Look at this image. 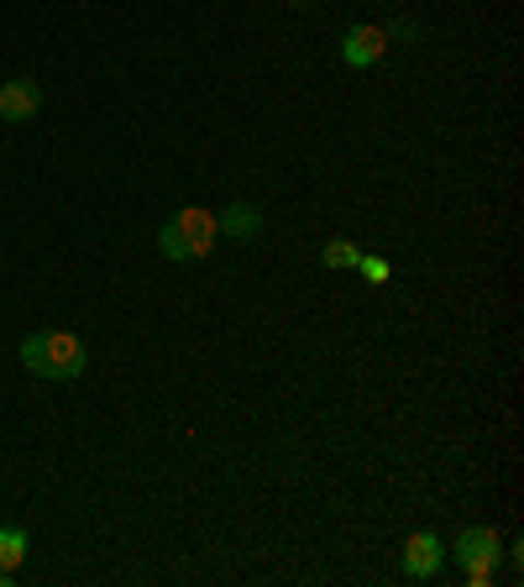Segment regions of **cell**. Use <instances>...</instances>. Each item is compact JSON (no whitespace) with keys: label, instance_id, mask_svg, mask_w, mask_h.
Here are the masks:
<instances>
[{"label":"cell","instance_id":"cell-6","mask_svg":"<svg viewBox=\"0 0 524 587\" xmlns=\"http://www.w3.org/2000/svg\"><path fill=\"white\" fill-rule=\"evenodd\" d=\"M43 111V84L37 79H5L0 84V121H32Z\"/></svg>","mask_w":524,"mask_h":587},{"label":"cell","instance_id":"cell-9","mask_svg":"<svg viewBox=\"0 0 524 587\" xmlns=\"http://www.w3.org/2000/svg\"><path fill=\"white\" fill-rule=\"evenodd\" d=\"M357 258H362V247H357V241H346V236L326 241V252H320V262H326V268H357Z\"/></svg>","mask_w":524,"mask_h":587},{"label":"cell","instance_id":"cell-8","mask_svg":"<svg viewBox=\"0 0 524 587\" xmlns=\"http://www.w3.org/2000/svg\"><path fill=\"white\" fill-rule=\"evenodd\" d=\"M26 551H32V535L22 524H0V577H11L26 562Z\"/></svg>","mask_w":524,"mask_h":587},{"label":"cell","instance_id":"cell-5","mask_svg":"<svg viewBox=\"0 0 524 587\" xmlns=\"http://www.w3.org/2000/svg\"><path fill=\"white\" fill-rule=\"evenodd\" d=\"M383 53H388L383 26L357 22V26H346V32H341V64H346V69H373Z\"/></svg>","mask_w":524,"mask_h":587},{"label":"cell","instance_id":"cell-7","mask_svg":"<svg viewBox=\"0 0 524 587\" xmlns=\"http://www.w3.org/2000/svg\"><path fill=\"white\" fill-rule=\"evenodd\" d=\"M215 232L231 236V241H252V236L262 232V211L247 205V200H237V205H226V211L215 215Z\"/></svg>","mask_w":524,"mask_h":587},{"label":"cell","instance_id":"cell-4","mask_svg":"<svg viewBox=\"0 0 524 587\" xmlns=\"http://www.w3.org/2000/svg\"><path fill=\"white\" fill-rule=\"evenodd\" d=\"M399 566H405V577H414V583H435V577L446 572V541H441L435 530H414L405 541Z\"/></svg>","mask_w":524,"mask_h":587},{"label":"cell","instance_id":"cell-10","mask_svg":"<svg viewBox=\"0 0 524 587\" xmlns=\"http://www.w3.org/2000/svg\"><path fill=\"white\" fill-rule=\"evenodd\" d=\"M357 273L367 283H388V279H394V268H388L383 258H373V252H362V258H357Z\"/></svg>","mask_w":524,"mask_h":587},{"label":"cell","instance_id":"cell-1","mask_svg":"<svg viewBox=\"0 0 524 587\" xmlns=\"http://www.w3.org/2000/svg\"><path fill=\"white\" fill-rule=\"evenodd\" d=\"M22 362L32 377L73 383V377L90 368V347H84L73 330H32V336H22Z\"/></svg>","mask_w":524,"mask_h":587},{"label":"cell","instance_id":"cell-12","mask_svg":"<svg viewBox=\"0 0 524 587\" xmlns=\"http://www.w3.org/2000/svg\"><path fill=\"white\" fill-rule=\"evenodd\" d=\"M288 5H315V0H288Z\"/></svg>","mask_w":524,"mask_h":587},{"label":"cell","instance_id":"cell-3","mask_svg":"<svg viewBox=\"0 0 524 587\" xmlns=\"http://www.w3.org/2000/svg\"><path fill=\"white\" fill-rule=\"evenodd\" d=\"M452 556H456V566L467 572L472 587H493V572H499V562H503V541L488 524H472V530H462L452 541Z\"/></svg>","mask_w":524,"mask_h":587},{"label":"cell","instance_id":"cell-2","mask_svg":"<svg viewBox=\"0 0 524 587\" xmlns=\"http://www.w3.org/2000/svg\"><path fill=\"white\" fill-rule=\"evenodd\" d=\"M215 211H205V205H184L179 215H168L163 232H158V247H163L168 262H194L205 258L215 247Z\"/></svg>","mask_w":524,"mask_h":587},{"label":"cell","instance_id":"cell-11","mask_svg":"<svg viewBox=\"0 0 524 587\" xmlns=\"http://www.w3.org/2000/svg\"><path fill=\"white\" fill-rule=\"evenodd\" d=\"M383 37H405V43H414V37H420V26L414 22H388L383 26Z\"/></svg>","mask_w":524,"mask_h":587}]
</instances>
